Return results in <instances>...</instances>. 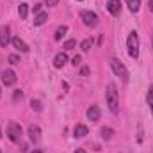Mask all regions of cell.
<instances>
[{"instance_id": "cell-1", "label": "cell", "mask_w": 153, "mask_h": 153, "mask_svg": "<svg viewBox=\"0 0 153 153\" xmlns=\"http://www.w3.org/2000/svg\"><path fill=\"white\" fill-rule=\"evenodd\" d=\"M105 100H107V105H109V111L112 114L119 112V96H117V89H116V84H109L107 85V91H105Z\"/></svg>"}, {"instance_id": "cell-2", "label": "cell", "mask_w": 153, "mask_h": 153, "mask_svg": "<svg viewBox=\"0 0 153 153\" xmlns=\"http://www.w3.org/2000/svg\"><path fill=\"white\" fill-rule=\"evenodd\" d=\"M126 48H128V55H130L132 59H137V57H139V36H137L135 30L128 34Z\"/></svg>"}, {"instance_id": "cell-3", "label": "cell", "mask_w": 153, "mask_h": 153, "mask_svg": "<svg viewBox=\"0 0 153 153\" xmlns=\"http://www.w3.org/2000/svg\"><path fill=\"white\" fill-rule=\"evenodd\" d=\"M111 68H112V71H114L123 82H128V70L125 68V64H123L119 59H111Z\"/></svg>"}, {"instance_id": "cell-4", "label": "cell", "mask_w": 153, "mask_h": 153, "mask_svg": "<svg viewBox=\"0 0 153 153\" xmlns=\"http://www.w3.org/2000/svg\"><path fill=\"white\" fill-rule=\"evenodd\" d=\"M22 135H23L22 126H20L18 123H9V126H7V137H9L13 143H20Z\"/></svg>"}, {"instance_id": "cell-5", "label": "cell", "mask_w": 153, "mask_h": 153, "mask_svg": "<svg viewBox=\"0 0 153 153\" xmlns=\"http://www.w3.org/2000/svg\"><path fill=\"white\" fill-rule=\"evenodd\" d=\"M80 20L84 22L85 27H96V23H98V16L93 11H82L80 13Z\"/></svg>"}, {"instance_id": "cell-6", "label": "cell", "mask_w": 153, "mask_h": 153, "mask_svg": "<svg viewBox=\"0 0 153 153\" xmlns=\"http://www.w3.org/2000/svg\"><path fill=\"white\" fill-rule=\"evenodd\" d=\"M9 41H11V29H9L7 25H4V27L0 29V46L5 48V46L9 45Z\"/></svg>"}, {"instance_id": "cell-7", "label": "cell", "mask_w": 153, "mask_h": 153, "mask_svg": "<svg viewBox=\"0 0 153 153\" xmlns=\"http://www.w3.org/2000/svg\"><path fill=\"white\" fill-rule=\"evenodd\" d=\"M2 82H4V85H14V82H16V73H14L13 70H4V71H2Z\"/></svg>"}, {"instance_id": "cell-8", "label": "cell", "mask_w": 153, "mask_h": 153, "mask_svg": "<svg viewBox=\"0 0 153 153\" xmlns=\"http://www.w3.org/2000/svg\"><path fill=\"white\" fill-rule=\"evenodd\" d=\"M107 9L112 16H119L121 14V2L119 0H109L107 2Z\"/></svg>"}, {"instance_id": "cell-9", "label": "cell", "mask_w": 153, "mask_h": 153, "mask_svg": "<svg viewBox=\"0 0 153 153\" xmlns=\"http://www.w3.org/2000/svg\"><path fill=\"white\" fill-rule=\"evenodd\" d=\"M29 137H30L32 143H38L39 139H41V128H39L38 125H30L29 126Z\"/></svg>"}, {"instance_id": "cell-10", "label": "cell", "mask_w": 153, "mask_h": 153, "mask_svg": "<svg viewBox=\"0 0 153 153\" xmlns=\"http://www.w3.org/2000/svg\"><path fill=\"white\" fill-rule=\"evenodd\" d=\"M100 114H102V112H100V107H98V105H91V107L87 109V117H89L91 121H98V119H100Z\"/></svg>"}, {"instance_id": "cell-11", "label": "cell", "mask_w": 153, "mask_h": 153, "mask_svg": "<svg viewBox=\"0 0 153 153\" xmlns=\"http://www.w3.org/2000/svg\"><path fill=\"white\" fill-rule=\"evenodd\" d=\"M11 41H13V46H14V48H18L20 52H29V50H30V48H29V45H27V43H25L23 39H20V38H13Z\"/></svg>"}, {"instance_id": "cell-12", "label": "cell", "mask_w": 153, "mask_h": 153, "mask_svg": "<svg viewBox=\"0 0 153 153\" xmlns=\"http://www.w3.org/2000/svg\"><path fill=\"white\" fill-rule=\"evenodd\" d=\"M66 62H68V55L66 53H57L55 59H53V66L55 68H62Z\"/></svg>"}, {"instance_id": "cell-13", "label": "cell", "mask_w": 153, "mask_h": 153, "mask_svg": "<svg viewBox=\"0 0 153 153\" xmlns=\"http://www.w3.org/2000/svg\"><path fill=\"white\" fill-rule=\"evenodd\" d=\"M87 134H89V130H87L85 125H76L75 130H73V135H75V137H85Z\"/></svg>"}, {"instance_id": "cell-14", "label": "cell", "mask_w": 153, "mask_h": 153, "mask_svg": "<svg viewBox=\"0 0 153 153\" xmlns=\"http://www.w3.org/2000/svg\"><path fill=\"white\" fill-rule=\"evenodd\" d=\"M46 20H48V13H39L38 16L34 18V25H36V27H39V25H43Z\"/></svg>"}, {"instance_id": "cell-15", "label": "cell", "mask_w": 153, "mask_h": 153, "mask_svg": "<svg viewBox=\"0 0 153 153\" xmlns=\"http://www.w3.org/2000/svg\"><path fill=\"white\" fill-rule=\"evenodd\" d=\"M66 32H68V27H66V25H61V27H57V30H55V36H53V38H55V41H61V39H62V36H64Z\"/></svg>"}, {"instance_id": "cell-16", "label": "cell", "mask_w": 153, "mask_h": 153, "mask_svg": "<svg viewBox=\"0 0 153 153\" xmlns=\"http://www.w3.org/2000/svg\"><path fill=\"white\" fill-rule=\"evenodd\" d=\"M18 14H20L22 20H25L27 14H29V4H20V7H18Z\"/></svg>"}, {"instance_id": "cell-17", "label": "cell", "mask_w": 153, "mask_h": 153, "mask_svg": "<svg viewBox=\"0 0 153 153\" xmlns=\"http://www.w3.org/2000/svg\"><path fill=\"white\" fill-rule=\"evenodd\" d=\"M126 5L130 7L132 13H137L139 7H141V0H126Z\"/></svg>"}, {"instance_id": "cell-18", "label": "cell", "mask_w": 153, "mask_h": 153, "mask_svg": "<svg viewBox=\"0 0 153 153\" xmlns=\"http://www.w3.org/2000/svg\"><path fill=\"white\" fill-rule=\"evenodd\" d=\"M80 48H82L84 52H89V50L93 48V39H91V38L84 39V41H82V45H80Z\"/></svg>"}, {"instance_id": "cell-19", "label": "cell", "mask_w": 153, "mask_h": 153, "mask_svg": "<svg viewBox=\"0 0 153 153\" xmlns=\"http://www.w3.org/2000/svg\"><path fill=\"white\" fill-rule=\"evenodd\" d=\"M112 134H114L112 128H109V126H103V128H102V137H103V139H111Z\"/></svg>"}, {"instance_id": "cell-20", "label": "cell", "mask_w": 153, "mask_h": 153, "mask_svg": "<svg viewBox=\"0 0 153 153\" xmlns=\"http://www.w3.org/2000/svg\"><path fill=\"white\" fill-rule=\"evenodd\" d=\"M30 107H32V111H36V112H41V109H43L39 100H32V102H30Z\"/></svg>"}, {"instance_id": "cell-21", "label": "cell", "mask_w": 153, "mask_h": 153, "mask_svg": "<svg viewBox=\"0 0 153 153\" xmlns=\"http://www.w3.org/2000/svg\"><path fill=\"white\" fill-rule=\"evenodd\" d=\"M148 105H150V109H152V112H153V85L148 91Z\"/></svg>"}, {"instance_id": "cell-22", "label": "cell", "mask_w": 153, "mask_h": 153, "mask_svg": "<svg viewBox=\"0 0 153 153\" xmlns=\"http://www.w3.org/2000/svg\"><path fill=\"white\" fill-rule=\"evenodd\" d=\"M7 61H9V62H11V64H20V57H18V55H16V53H11V55H9V59H7Z\"/></svg>"}, {"instance_id": "cell-23", "label": "cell", "mask_w": 153, "mask_h": 153, "mask_svg": "<svg viewBox=\"0 0 153 153\" xmlns=\"http://www.w3.org/2000/svg\"><path fill=\"white\" fill-rule=\"evenodd\" d=\"M75 45H76L75 39H68V41L64 43V48H66V50H71V48H75Z\"/></svg>"}, {"instance_id": "cell-24", "label": "cell", "mask_w": 153, "mask_h": 153, "mask_svg": "<svg viewBox=\"0 0 153 153\" xmlns=\"http://www.w3.org/2000/svg\"><path fill=\"white\" fill-rule=\"evenodd\" d=\"M22 98H23V93H22V91H14L13 100H14V102H18V100H22Z\"/></svg>"}, {"instance_id": "cell-25", "label": "cell", "mask_w": 153, "mask_h": 153, "mask_svg": "<svg viewBox=\"0 0 153 153\" xmlns=\"http://www.w3.org/2000/svg\"><path fill=\"white\" fill-rule=\"evenodd\" d=\"M80 62H82V57H80V55H75V57H73V66H78Z\"/></svg>"}, {"instance_id": "cell-26", "label": "cell", "mask_w": 153, "mask_h": 153, "mask_svg": "<svg viewBox=\"0 0 153 153\" xmlns=\"http://www.w3.org/2000/svg\"><path fill=\"white\" fill-rule=\"evenodd\" d=\"M59 4V0H46V5H50V7H55Z\"/></svg>"}, {"instance_id": "cell-27", "label": "cell", "mask_w": 153, "mask_h": 153, "mask_svg": "<svg viewBox=\"0 0 153 153\" xmlns=\"http://www.w3.org/2000/svg\"><path fill=\"white\" fill-rule=\"evenodd\" d=\"M148 11H153V0H148Z\"/></svg>"}, {"instance_id": "cell-28", "label": "cell", "mask_w": 153, "mask_h": 153, "mask_svg": "<svg viewBox=\"0 0 153 153\" xmlns=\"http://www.w3.org/2000/svg\"><path fill=\"white\" fill-rule=\"evenodd\" d=\"M80 73H82V75L85 76L87 73H89V70H87V68H82V70H80Z\"/></svg>"}, {"instance_id": "cell-29", "label": "cell", "mask_w": 153, "mask_h": 153, "mask_svg": "<svg viewBox=\"0 0 153 153\" xmlns=\"http://www.w3.org/2000/svg\"><path fill=\"white\" fill-rule=\"evenodd\" d=\"M75 153H85V150H82V148H78V150H76Z\"/></svg>"}, {"instance_id": "cell-30", "label": "cell", "mask_w": 153, "mask_h": 153, "mask_svg": "<svg viewBox=\"0 0 153 153\" xmlns=\"http://www.w3.org/2000/svg\"><path fill=\"white\" fill-rule=\"evenodd\" d=\"M32 153H43V152H41V150H36V152H32Z\"/></svg>"}, {"instance_id": "cell-31", "label": "cell", "mask_w": 153, "mask_h": 153, "mask_svg": "<svg viewBox=\"0 0 153 153\" xmlns=\"http://www.w3.org/2000/svg\"><path fill=\"white\" fill-rule=\"evenodd\" d=\"M0 137H2V130H0Z\"/></svg>"}, {"instance_id": "cell-32", "label": "cell", "mask_w": 153, "mask_h": 153, "mask_svg": "<svg viewBox=\"0 0 153 153\" xmlns=\"http://www.w3.org/2000/svg\"><path fill=\"white\" fill-rule=\"evenodd\" d=\"M0 94H2V91H0Z\"/></svg>"}, {"instance_id": "cell-33", "label": "cell", "mask_w": 153, "mask_h": 153, "mask_svg": "<svg viewBox=\"0 0 153 153\" xmlns=\"http://www.w3.org/2000/svg\"><path fill=\"white\" fill-rule=\"evenodd\" d=\"M0 153H2V152H0Z\"/></svg>"}]
</instances>
